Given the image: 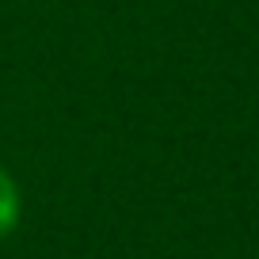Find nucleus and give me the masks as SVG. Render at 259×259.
<instances>
[{
    "instance_id": "f257e3e1",
    "label": "nucleus",
    "mask_w": 259,
    "mask_h": 259,
    "mask_svg": "<svg viewBox=\"0 0 259 259\" xmlns=\"http://www.w3.org/2000/svg\"><path fill=\"white\" fill-rule=\"evenodd\" d=\"M19 213H23V198H19V187L8 171L0 168V236H8L19 225Z\"/></svg>"
}]
</instances>
